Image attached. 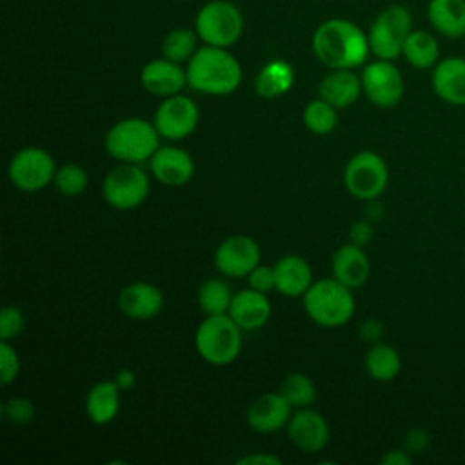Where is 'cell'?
<instances>
[{
    "label": "cell",
    "instance_id": "cell-42",
    "mask_svg": "<svg viewBox=\"0 0 465 465\" xmlns=\"http://www.w3.org/2000/svg\"><path fill=\"white\" fill-rule=\"evenodd\" d=\"M114 383L118 385L120 391H129L136 385V374L131 369H120L114 374Z\"/></svg>",
    "mask_w": 465,
    "mask_h": 465
},
{
    "label": "cell",
    "instance_id": "cell-2",
    "mask_svg": "<svg viewBox=\"0 0 465 465\" xmlns=\"http://www.w3.org/2000/svg\"><path fill=\"white\" fill-rule=\"evenodd\" d=\"M185 73L191 89L211 96L231 94L242 82L240 62L227 51V47L207 44L196 49Z\"/></svg>",
    "mask_w": 465,
    "mask_h": 465
},
{
    "label": "cell",
    "instance_id": "cell-28",
    "mask_svg": "<svg viewBox=\"0 0 465 465\" xmlns=\"http://www.w3.org/2000/svg\"><path fill=\"white\" fill-rule=\"evenodd\" d=\"M365 371L376 381H391L401 369V358L392 345L374 343L365 354Z\"/></svg>",
    "mask_w": 465,
    "mask_h": 465
},
{
    "label": "cell",
    "instance_id": "cell-19",
    "mask_svg": "<svg viewBox=\"0 0 465 465\" xmlns=\"http://www.w3.org/2000/svg\"><path fill=\"white\" fill-rule=\"evenodd\" d=\"M163 294L149 282L125 285L118 294V309L133 320H149L162 311Z\"/></svg>",
    "mask_w": 465,
    "mask_h": 465
},
{
    "label": "cell",
    "instance_id": "cell-24",
    "mask_svg": "<svg viewBox=\"0 0 465 465\" xmlns=\"http://www.w3.org/2000/svg\"><path fill=\"white\" fill-rule=\"evenodd\" d=\"M427 18L445 38L465 36V0H429Z\"/></svg>",
    "mask_w": 465,
    "mask_h": 465
},
{
    "label": "cell",
    "instance_id": "cell-40",
    "mask_svg": "<svg viewBox=\"0 0 465 465\" xmlns=\"http://www.w3.org/2000/svg\"><path fill=\"white\" fill-rule=\"evenodd\" d=\"M412 458L407 449H392L381 456L383 465H411Z\"/></svg>",
    "mask_w": 465,
    "mask_h": 465
},
{
    "label": "cell",
    "instance_id": "cell-1",
    "mask_svg": "<svg viewBox=\"0 0 465 465\" xmlns=\"http://www.w3.org/2000/svg\"><path fill=\"white\" fill-rule=\"evenodd\" d=\"M312 51L329 69H354L367 60L371 45L360 25L345 18H331L316 27Z\"/></svg>",
    "mask_w": 465,
    "mask_h": 465
},
{
    "label": "cell",
    "instance_id": "cell-43",
    "mask_svg": "<svg viewBox=\"0 0 465 465\" xmlns=\"http://www.w3.org/2000/svg\"><path fill=\"white\" fill-rule=\"evenodd\" d=\"M380 332H381V325L378 323V322H374V320H369L363 327H361V334H365L367 338H378L380 336Z\"/></svg>",
    "mask_w": 465,
    "mask_h": 465
},
{
    "label": "cell",
    "instance_id": "cell-22",
    "mask_svg": "<svg viewBox=\"0 0 465 465\" xmlns=\"http://www.w3.org/2000/svg\"><path fill=\"white\" fill-rule=\"evenodd\" d=\"M276 291L283 296H303L312 285V269L309 262L298 254L282 256L274 265Z\"/></svg>",
    "mask_w": 465,
    "mask_h": 465
},
{
    "label": "cell",
    "instance_id": "cell-3",
    "mask_svg": "<svg viewBox=\"0 0 465 465\" xmlns=\"http://www.w3.org/2000/svg\"><path fill=\"white\" fill-rule=\"evenodd\" d=\"M160 138L153 122L131 116L109 127L104 143L113 158L127 163H143L160 147Z\"/></svg>",
    "mask_w": 465,
    "mask_h": 465
},
{
    "label": "cell",
    "instance_id": "cell-29",
    "mask_svg": "<svg viewBox=\"0 0 465 465\" xmlns=\"http://www.w3.org/2000/svg\"><path fill=\"white\" fill-rule=\"evenodd\" d=\"M232 296L234 294L231 292V287L223 280L211 278L198 289V305L207 316L227 314Z\"/></svg>",
    "mask_w": 465,
    "mask_h": 465
},
{
    "label": "cell",
    "instance_id": "cell-13",
    "mask_svg": "<svg viewBox=\"0 0 465 465\" xmlns=\"http://www.w3.org/2000/svg\"><path fill=\"white\" fill-rule=\"evenodd\" d=\"M260 258L262 251L254 238L247 234H232L218 245L214 265L225 276L243 278L260 263Z\"/></svg>",
    "mask_w": 465,
    "mask_h": 465
},
{
    "label": "cell",
    "instance_id": "cell-34",
    "mask_svg": "<svg viewBox=\"0 0 465 465\" xmlns=\"http://www.w3.org/2000/svg\"><path fill=\"white\" fill-rule=\"evenodd\" d=\"M2 416H4V420H7L9 423H15V425L29 423L35 416L33 401L27 398H20V396L7 398L2 403Z\"/></svg>",
    "mask_w": 465,
    "mask_h": 465
},
{
    "label": "cell",
    "instance_id": "cell-6",
    "mask_svg": "<svg viewBox=\"0 0 465 465\" xmlns=\"http://www.w3.org/2000/svg\"><path fill=\"white\" fill-rule=\"evenodd\" d=\"M194 31L207 45L231 47L243 31V16L229 0H211L196 15Z\"/></svg>",
    "mask_w": 465,
    "mask_h": 465
},
{
    "label": "cell",
    "instance_id": "cell-32",
    "mask_svg": "<svg viewBox=\"0 0 465 465\" xmlns=\"http://www.w3.org/2000/svg\"><path fill=\"white\" fill-rule=\"evenodd\" d=\"M338 109L323 98L311 100L303 109V124L312 134H329L338 125Z\"/></svg>",
    "mask_w": 465,
    "mask_h": 465
},
{
    "label": "cell",
    "instance_id": "cell-23",
    "mask_svg": "<svg viewBox=\"0 0 465 465\" xmlns=\"http://www.w3.org/2000/svg\"><path fill=\"white\" fill-rule=\"evenodd\" d=\"M318 93L320 98H323L336 109L349 107L363 93L361 76H358L352 69H331V73L325 74L320 82Z\"/></svg>",
    "mask_w": 465,
    "mask_h": 465
},
{
    "label": "cell",
    "instance_id": "cell-30",
    "mask_svg": "<svg viewBox=\"0 0 465 465\" xmlns=\"http://www.w3.org/2000/svg\"><path fill=\"white\" fill-rule=\"evenodd\" d=\"M198 33L194 29H173L169 31L162 40V54L167 60H173L176 64L189 62L193 54L196 53V40Z\"/></svg>",
    "mask_w": 465,
    "mask_h": 465
},
{
    "label": "cell",
    "instance_id": "cell-11",
    "mask_svg": "<svg viewBox=\"0 0 465 465\" xmlns=\"http://www.w3.org/2000/svg\"><path fill=\"white\" fill-rule=\"evenodd\" d=\"M361 87L371 104L381 109L398 105L403 98V76L392 60H374L363 67Z\"/></svg>",
    "mask_w": 465,
    "mask_h": 465
},
{
    "label": "cell",
    "instance_id": "cell-36",
    "mask_svg": "<svg viewBox=\"0 0 465 465\" xmlns=\"http://www.w3.org/2000/svg\"><path fill=\"white\" fill-rule=\"evenodd\" d=\"M20 372V356L13 349L11 341L0 340V383L7 387L16 380Z\"/></svg>",
    "mask_w": 465,
    "mask_h": 465
},
{
    "label": "cell",
    "instance_id": "cell-17",
    "mask_svg": "<svg viewBox=\"0 0 465 465\" xmlns=\"http://www.w3.org/2000/svg\"><path fill=\"white\" fill-rule=\"evenodd\" d=\"M140 84L153 96L167 98L178 94L187 85V73L173 60L154 58L143 65Z\"/></svg>",
    "mask_w": 465,
    "mask_h": 465
},
{
    "label": "cell",
    "instance_id": "cell-16",
    "mask_svg": "<svg viewBox=\"0 0 465 465\" xmlns=\"http://www.w3.org/2000/svg\"><path fill=\"white\" fill-rule=\"evenodd\" d=\"M430 84L432 91L441 102L456 107H465V58H441L432 67Z\"/></svg>",
    "mask_w": 465,
    "mask_h": 465
},
{
    "label": "cell",
    "instance_id": "cell-38",
    "mask_svg": "<svg viewBox=\"0 0 465 465\" xmlns=\"http://www.w3.org/2000/svg\"><path fill=\"white\" fill-rule=\"evenodd\" d=\"M349 236H351V243H356L360 247L367 245L372 238V227L369 222L365 220H360V222H354L349 229Z\"/></svg>",
    "mask_w": 465,
    "mask_h": 465
},
{
    "label": "cell",
    "instance_id": "cell-7",
    "mask_svg": "<svg viewBox=\"0 0 465 465\" xmlns=\"http://www.w3.org/2000/svg\"><path fill=\"white\" fill-rule=\"evenodd\" d=\"M412 31V16L407 7L392 4L385 7L371 24L367 33L371 53L381 60H396L407 36Z\"/></svg>",
    "mask_w": 465,
    "mask_h": 465
},
{
    "label": "cell",
    "instance_id": "cell-33",
    "mask_svg": "<svg viewBox=\"0 0 465 465\" xmlns=\"http://www.w3.org/2000/svg\"><path fill=\"white\" fill-rule=\"evenodd\" d=\"M53 183L64 196H78L85 191L89 178L85 169L78 163H64L56 169Z\"/></svg>",
    "mask_w": 465,
    "mask_h": 465
},
{
    "label": "cell",
    "instance_id": "cell-8",
    "mask_svg": "<svg viewBox=\"0 0 465 465\" xmlns=\"http://www.w3.org/2000/svg\"><path fill=\"white\" fill-rule=\"evenodd\" d=\"M389 183V167L385 160L372 151L356 153L343 169V185L358 200L372 202Z\"/></svg>",
    "mask_w": 465,
    "mask_h": 465
},
{
    "label": "cell",
    "instance_id": "cell-39",
    "mask_svg": "<svg viewBox=\"0 0 465 465\" xmlns=\"http://www.w3.org/2000/svg\"><path fill=\"white\" fill-rule=\"evenodd\" d=\"M429 445V434L421 429H411L407 434H405V449L409 452H423Z\"/></svg>",
    "mask_w": 465,
    "mask_h": 465
},
{
    "label": "cell",
    "instance_id": "cell-15",
    "mask_svg": "<svg viewBox=\"0 0 465 465\" xmlns=\"http://www.w3.org/2000/svg\"><path fill=\"white\" fill-rule=\"evenodd\" d=\"M151 174L163 185L178 187L187 183L194 174V162L193 156L174 145L158 147L156 153L149 160Z\"/></svg>",
    "mask_w": 465,
    "mask_h": 465
},
{
    "label": "cell",
    "instance_id": "cell-35",
    "mask_svg": "<svg viewBox=\"0 0 465 465\" xmlns=\"http://www.w3.org/2000/svg\"><path fill=\"white\" fill-rule=\"evenodd\" d=\"M25 327V318L22 311L15 305H5L0 311V340L11 341L22 334Z\"/></svg>",
    "mask_w": 465,
    "mask_h": 465
},
{
    "label": "cell",
    "instance_id": "cell-31",
    "mask_svg": "<svg viewBox=\"0 0 465 465\" xmlns=\"http://www.w3.org/2000/svg\"><path fill=\"white\" fill-rule=\"evenodd\" d=\"M280 394L289 401L292 409L311 407L316 400L314 381L303 372H291L283 378Z\"/></svg>",
    "mask_w": 465,
    "mask_h": 465
},
{
    "label": "cell",
    "instance_id": "cell-26",
    "mask_svg": "<svg viewBox=\"0 0 465 465\" xmlns=\"http://www.w3.org/2000/svg\"><path fill=\"white\" fill-rule=\"evenodd\" d=\"M294 84V69L289 62L276 58L267 62L254 78V91L262 98H278Z\"/></svg>",
    "mask_w": 465,
    "mask_h": 465
},
{
    "label": "cell",
    "instance_id": "cell-41",
    "mask_svg": "<svg viewBox=\"0 0 465 465\" xmlns=\"http://www.w3.org/2000/svg\"><path fill=\"white\" fill-rule=\"evenodd\" d=\"M238 465H282V460L272 454H247L236 461Z\"/></svg>",
    "mask_w": 465,
    "mask_h": 465
},
{
    "label": "cell",
    "instance_id": "cell-4",
    "mask_svg": "<svg viewBox=\"0 0 465 465\" xmlns=\"http://www.w3.org/2000/svg\"><path fill=\"white\" fill-rule=\"evenodd\" d=\"M303 307L309 318L322 327L345 325L354 314V296L347 285L332 278L312 282L303 294Z\"/></svg>",
    "mask_w": 465,
    "mask_h": 465
},
{
    "label": "cell",
    "instance_id": "cell-25",
    "mask_svg": "<svg viewBox=\"0 0 465 465\" xmlns=\"http://www.w3.org/2000/svg\"><path fill=\"white\" fill-rule=\"evenodd\" d=\"M120 389L114 380L98 381L87 392L85 412L96 425L111 423L120 411Z\"/></svg>",
    "mask_w": 465,
    "mask_h": 465
},
{
    "label": "cell",
    "instance_id": "cell-14",
    "mask_svg": "<svg viewBox=\"0 0 465 465\" xmlns=\"http://www.w3.org/2000/svg\"><path fill=\"white\" fill-rule=\"evenodd\" d=\"M287 434H289V440L302 452L314 454L325 449V445L329 443L331 430L325 418L320 412L309 407H303L291 416L287 423Z\"/></svg>",
    "mask_w": 465,
    "mask_h": 465
},
{
    "label": "cell",
    "instance_id": "cell-21",
    "mask_svg": "<svg viewBox=\"0 0 465 465\" xmlns=\"http://www.w3.org/2000/svg\"><path fill=\"white\" fill-rule=\"evenodd\" d=\"M332 276L349 289L361 287L371 276V262L363 247L356 243H345L338 247L331 262Z\"/></svg>",
    "mask_w": 465,
    "mask_h": 465
},
{
    "label": "cell",
    "instance_id": "cell-37",
    "mask_svg": "<svg viewBox=\"0 0 465 465\" xmlns=\"http://www.w3.org/2000/svg\"><path fill=\"white\" fill-rule=\"evenodd\" d=\"M247 280H249V287L254 289V291H260V292H271L272 289H276V278H274V267H269V265H262L258 263L249 274H247Z\"/></svg>",
    "mask_w": 465,
    "mask_h": 465
},
{
    "label": "cell",
    "instance_id": "cell-27",
    "mask_svg": "<svg viewBox=\"0 0 465 465\" xmlns=\"http://www.w3.org/2000/svg\"><path fill=\"white\" fill-rule=\"evenodd\" d=\"M401 56L414 69H432L440 62V44L432 33L412 29L403 44Z\"/></svg>",
    "mask_w": 465,
    "mask_h": 465
},
{
    "label": "cell",
    "instance_id": "cell-18",
    "mask_svg": "<svg viewBox=\"0 0 465 465\" xmlns=\"http://www.w3.org/2000/svg\"><path fill=\"white\" fill-rule=\"evenodd\" d=\"M291 405L280 392H265L258 396L247 409V423L252 430L269 434L287 427L291 420Z\"/></svg>",
    "mask_w": 465,
    "mask_h": 465
},
{
    "label": "cell",
    "instance_id": "cell-5",
    "mask_svg": "<svg viewBox=\"0 0 465 465\" xmlns=\"http://www.w3.org/2000/svg\"><path fill=\"white\" fill-rule=\"evenodd\" d=\"M194 347L203 361L229 365L242 351V329L229 314L207 316L196 329Z\"/></svg>",
    "mask_w": 465,
    "mask_h": 465
},
{
    "label": "cell",
    "instance_id": "cell-20",
    "mask_svg": "<svg viewBox=\"0 0 465 465\" xmlns=\"http://www.w3.org/2000/svg\"><path fill=\"white\" fill-rule=\"evenodd\" d=\"M227 314L240 325L242 331H256L269 322L271 302L265 292L249 287L234 292Z\"/></svg>",
    "mask_w": 465,
    "mask_h": 465
},
{
    "label": "cell",
    "instance_id": "cell-9",
    "mask_svg": "<svg viewBox=\"0 0 465 465\" xmlns=\"http://www.w3.org/2000/svg\"><path fill=\"white\" fill-rule=\"evenodd\" d=\"M104 198L118 211H131L142 205L149 194V176L140 163L122 162L104 178Z\"/></svg>",
    "mask_w": 465,
    "mask_h": 465
},
{
    "label": "cell",
    "instance_id": "cell-12",
    "mask_svg": "<svg viewBox=\"0 0 465 465\" xmlns=\"http://www.w3.org/2000/svg\"><path fill=\"white\" fill-rule=\"evenodd\" d=\"M200 111L198 105L183 94H173L160 102L154 111L153 124L158 134L165 140H183L198 125Z\"/></svg>",
    "mask_w": 465,
    "mask_h": 465
},
{
    "label": "cell",
    "instance_id": "cell-10",
    "mask_svg": "<svg viewBox=\"0 0 465 465\" xmlns=\"http://www.w3.org/2000/svg\"><path fill=\"white\" fill-rule=\"evenodd\" d=\"M54 158L42 147H24L9 162L7 176L24 193H36L54 180Z\"/></svg>",
    "mask_w": 465,
    "mask_h": 465
}]
</instances>
